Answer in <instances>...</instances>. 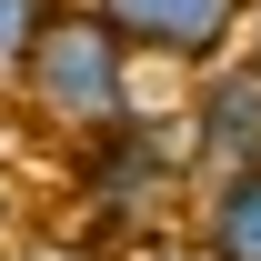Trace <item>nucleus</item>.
Segmentation results:
<instances>
[{
  "mask_svg": "<svg viewBox=\"0 0 261 261\" xmlns=\"http://www.w3.org/2000/svg\"><path fill=\"white\" fill-rule=\"evenodd\" d=\"M10 91H20V111L50 141H91V130H121L141 111V61L121 50V31L91 0H50V20H40V40H31Z\"/></svg>",
  "mask_w": 261,
  "mask_h": 261,
  "instance_id": "2",
  "label": "nucleus"
},
{
  "mask_svg": "<svg viewBox=\"0 0 261 261\" xmlns=\"http://www.w3.org/2000/svg\"><path fill=\"white\" fill-rule=\"evenodd\" d=\"M0 261H111V251H91V241H20V251H0Z\"/></svg>",
  "mask_w": 261,
  "mask_h": 261,
  "instance_id": "7",
  "label": "nucleus"
},
{
  "mask_svg": "<svg viewBox=\"0 0 261 261\" xmlns=\"http://www.w3.org/2000/svg\"><path fill=\"white\" fill-rule=\"evenodd\" d=\"M181 201H191V161H181V130L161 111H130L121 130L70 141V211H81V241L91 251L151 241Z\"/></svg>",
  "mask_w": 261,
  "mask_h": 261,
  "instance_id": "1",
  "label": "nucleus"
},
{
  "mask_svg": "<svg viewBox=\"0 0 261 261\" xmlns=\"http://www.w3.org/2000/svg\"><path fill=\"white\" fill-rule=\"evenodd\" d=\"M231 61H241V70H261V0L241 10V40H231Z\"/></svg>",
  "mask_w": 261,
  "mask_h": 261,
  "instance_id": "8",
  "label": "nucleus"
},
{
  "mask_svg": "<svg viewBox=\"0 0 261 261\" xmlns=\"http://www.w3.org/2000/svg\"><path fill=\"white\" fill-rule=\"evenodd\" d=\"M181 231H191L211 261H261V161L201 171L191 201H181Z\"/></svg>",
  "mask_w": 261,
  "mask_h": 261,
  "instance_id": "5",
  "label": "nucleus"
},
{
  "mask_svg": "<svg viewBox=\"0 0 261 261\" xmlns=\"http://www.w3.org/2000/svg\"><path fill=\"white\" fill-rule=\"evenodd\" d=\"M100 20L121 31V50L130 61H151V70H211V61H231V40H241V10L251 0H91Z\"/></svg>",
  "mask_w": 261,
  "mask_h": 261,
  "instance_id": "3",
  "label": "nucleus"
},
{
  "mask_svg": "<svg viewBox=\"0 0 261 261\" xmlns=\"http://www.w3.org/2000/svg\"><path fill=\"white\" fill-rule=\"evenodd\" d=\"M171 130H181L191 181H201V171H241V161H261V70H241V61L191 70V100L171 111Z\"/></svg>",
  "mask_w": 261,
  "mask_h": 261,
  "instance_id": "4",
  "label": "nucleus"
},
{
  "mask_svg": "<svg viewBox=\"0 0 261 261\" xmlns=\"http://www.w3.org/2000/svg\"><path fill=\"white\" fill-rule=\"evenodd\" d=\"M40 20H50V0H0V91L20 81V61H31Z\"/></svg>",
  "mask_w": 261,
  "mask_h": 261,
  "instance_id": "6",
  "label": "nucleus"
}]
</instances>
